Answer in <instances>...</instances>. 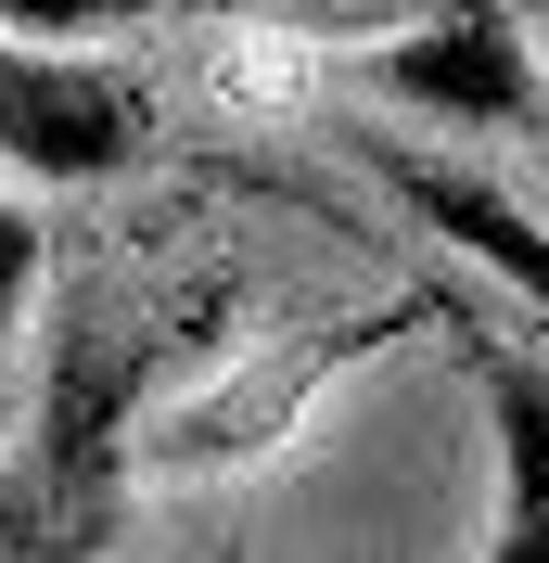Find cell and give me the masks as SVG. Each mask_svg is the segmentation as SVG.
<instances>
[{"label": "cell", "mask_w": 549, "mask_h": 563, "mask_svg": "<svg viewBox=\"0 0 549 563\" xmlns=\"http://www.w3.org/2000/svg\"><path fill=\"white\" fill-rule=\"evenodd\" d=\"M460 358L485 385V422H498V512H485V563H549V358L512 346V333H473L447 308Z\"/></svg>", "instance_id": "obj_6"}, {"label": "cell", "mask_w": 549, "mask_h": 563, "mask_svg": "<svg viewBox=\"0 0 549 563\" xmlns=\"http://www.w3.org/2000/svg\"><path fill=\"white\" fill-rule=\"evenodd\" d=\"M345 154H358V167H371L383 192L422 218V231H447L473 269H498V282H512V295H524V320H549V218H524L512 192H498V179H473V167H435V154H410L396 129H358Z\"/></svg>", "instance_id": "obj_5"}, {"label": "cell", "mask_w": 549, "mask_h": 563, "mask_svg": "<svg viewBox=\"0 0 549 563\" xmlns=\"http://www.w3.org/2000/svg\"><path fill=\"white\" fill-rule=\"evenodd\" d=\"M128 13H154V0H0L13 38H115Z\"/></svg>", "instance_id": "obj_8"}, {"label": "cell", "mask_w": 549, "mask_h": 563, "mask_svg": "<svg viewBox=\"0 0 549 563\" xmlns=\"http://www.w3.org/2000/svg\"><path fill=\"white\" fill-rule=\"evenodd\" d=\"M358 77H371L383 103H410V115H447V129L549 141V77H537V52H524V0H435L422 26L371 38Z\"/></svg>", "instance_id": "obj_4"}, {"label": "cell", "mask_w": 549, "mask_h": 563, "mask_svg": "<svg viewBox=\"0 0 549 563\" xmlns=\"http://www.w3.org/2000/svg\"><path fill=\"white\" fill-rule=\"evenodd\" d=\"M154 141H167L154 77H128L90 38H13L0 26V167L13 179L90 192V179H128Z\"/></svg>", "instance_id": "obj_3"}, {"label": "cell", "mask_w": 549, "mask_h": 563, "mask_svg": "<svg viewBox=\"0 0 549 563\" xmlns=\"http://www.w3.org/2000/svg\"><path fill=\"white\" fill-rule=\"evenodd\" d=\"M38 269H52V218L0 192V358H13V320L38 308Z\"/></svg>", "instance_id": "obj_7"}, {"label": "cell", "mask_w": 549, "mask_h": 563, "mask_svg": "<svg viewBox=\"0 0 549 563\" xmlns=\"http://www.w3.org/2000/svg\"><path fill=\"white\" fill-rule=\"evenodd\" d=\"M410 333H447V295H371V308H333V320H281L256 358L205 372V385H167L141 410V474H167V487H205V474H243V461H269L320 397L358 372V358L410 346Z\"/></svg>", "instance_id": "obj_2"}, {"label": "cell", "mask_w": 549, "mask_h": 563, "mask_svg": "<svg viewBox=\"0 0 549 563\" xmlns=\"http://www.w3.org/2000/svg\"><path fill=\"white\" fill-rule=\"evenodd\" d=\"M192 308H154L141 282L77 269L38 320V410L0 461V551L13 563H90L128 538L141 499V410L167 397V358Z\"/></svg>", "instance_id": "obj_1"}]
</instances>
